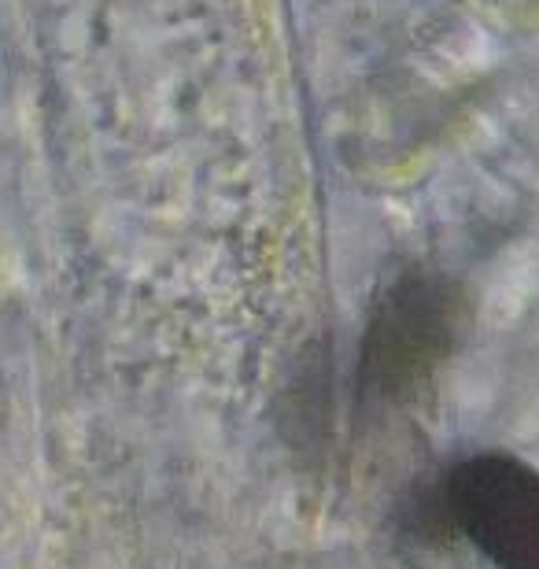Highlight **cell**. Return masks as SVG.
<instances>
[{"instance_id": "1", "label": "cell", "mask_w": 539, "mask_h": 569, "mask_svg": "<svg viewBox=\"0 0 539 569\" xmlns=\"http://www.w3.org/2000/svg\"><path fill=\"white\" fill-rule=\"evenodd\" d=\"M469 333L466 289L436 267H410L385 284L366 315L359 362V400L407 407L440 378Z\"/></svg>"}, {"instance_id": "2", "label": "cell", "mask_w": 539, "mask_h": 569, "mask_svg": "<svg viewBox=\"0 0 539 569\" xmlns=\"http://www.w3.org/2000/svg\"><path fill=\"white\" fill-rule=\"evenodd\" d=\"M440 515L496 569H539V470L507 451H477L443 473Z\"/></svg>"}]
</instances>
